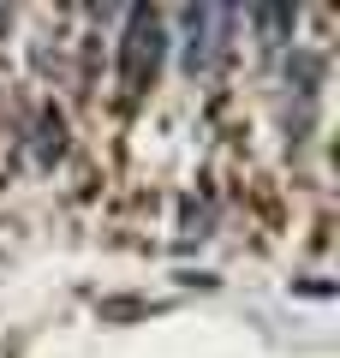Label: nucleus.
<instances>
[{
  "mask_svg": "<svg viewBox=\"0 0 340 358\" xmlns=\"http://www.w3.org/2000/svg\"><path fill=\"white\" fill-rule=\"evenodd\" d=\"M239 13L233 6H191L185 13V72L191 78H209L215 66L227 60V36H233Z\"/></svg>",
  "mask_w": 340,
  "mask_h": 358,
  "instance_id": "obj_1",
  "label": "nucleus"
},
{
  "mask_svg": "<svg viewBox=\"0 0 340 358\" xmlns=\"http://www.w3.org/2000/svg\"><path fill=\"white\" fill-rule=\"evenodd\" d=\"M257 24H263V36H269V48H281V36H287L292 24H299V13H292V6H257Z\"/></svg>",
  "mask_w": 340,
  "mask_h": 358,
  "instance_id": "obj_3",
  "label": "nucleus"
},
{
  "mask_svg": "<svg viewBox=\"0 0 340 358\" xmlns=\"http://www.w3.org/2000/svg\"><path fill=\"white\" fill-rule=\"evenodd\" d=\"M162 66V18L155 13H126V48H120V78H126V96H138L143 84Z\"/></svg>",
  "mask_w": 340,
  "mask_h": 358,
  "instance_id": "obj_2",
  "label": "nucleus"
},
{
  "mask_svg": "<svg viewBox=\"0 0 340 358\" xmlns=\"http://www.w3.org/2000/svg\"><path fill=\"white\" fill-rule=\"evenodd\" d=\"M42 155H60V114H48L42 120V143H36Z\"/></svg>",
  "mask_w": 340,
  "mask_h": 358,
  "instance_id": "obj_4",
  "label": "nucleus"
}]
</instances>
